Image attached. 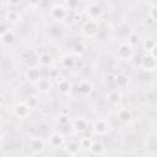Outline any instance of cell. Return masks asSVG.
I'll return each mask as SVG.
<instances>
[{"mask_svg":"<svg viewBox=\"0 0 157 157\" xmlns=\"http://www.w3.org/2000/svg\"><path fill=\"white\" fill-rule=\"evenodd\" d=\"M37 63L43 69H50L54 65V58L49 53H42L37 58Z\"/></svg>","mask_w":157,"mask_h":157,"instance_id":"7c38bea8","label":"cell"},{"mask_svg":"<svg viewBox=\"0 0 157 157\" xmlns=\"http://www.w3.org/2000/svg\"><path fill=\"white\" fill-rule=\"evenodd\" d=\"M139 40V36L137 34H135V33H131L130 36H129V38H128V42L130 43V44H132V45H135V43Z\"/></svg>","mask_w":157,"mask_h":157,"instance_id":"f546056e","label":"cell"},{"mask_svg":"<svg viewBox=\"0 0 157 157\" xmlns=\"http://www.w3.org/2000/svg\"><path fill=\"white\" fill-rule=\"evenodd\" d=\"M156 43H157V40H155L153 38H145L144 42H142V48H144V50L146 53H150Z\"/></svg>","mask_w":157,"mask_h":157,"instance_id":"d4e9b609","label":"cell"},{"mask_svg":"<svg viewBox=\"0 0 157 157\" xmlns=\"http://www.w3.org/2000/svg\"><path fill=\"white\" fill-rule=\"evenodd\" d=\"M99 32V23L96 20H87L81 27V33L86 38H94Z\"/></svg>","mask_w":157,"mask_h":157,"instance_id":"277c9868","label":"cell"},{"mask_svg":"<svg viewBox=\"0 0 157 157\" xmlns=\"http://www.w3.org/2000/svg\"><path fill=\"white\" fill-rule=\"evenodd\" d=\"M103 15V9L101 5L98 4H90L87 7H86V16L88 20H96L98 21Z\"/></svg>","mask_w":157,"mask_h":157,"instance_id":"30bf717a","label":"cell"},{"mask_svg":"<svg viewBox=\"0 0 157 157\" xmlns=\"http://www.w3.org/2000/svg\"><path fill=\"white\" fill-rule=\"evenodd\" d=\"M117 118H118L121 123L128 124V123H130V121L132 120V112H131V109L128 108V107H121V108H119V109L117 110Z\"/></svg>","mask_w":157,"mask_h":157,"instance_id":"2e32d148","label":"cell"},{"mask_svg":"<svg viewBox=\"0 0 157 157\" xmlns=\"http://www.w3.org/2000/svg\"><path fill=\"white\" fill-rule=\"evenodd\" d=\"M90 152L92 155H103L105 152V146L102 141H93L92 146L90 147Z\"/></svg>","mask_w":157,"mask_h":157,"instance_id":"7402d4cb","label":"cell"},{"mask_svg":"<svg viewBox=\"0 0 157 157\" xmlns=\"http://www.w3.org/2000/svg\"><path fill=\"white\" fill-rule=\"evenodd\" d=\"M71 52H72V54H75L76 56H81V55L86 52V44H85L82 40H78V42H76V43L71 47Z\"/></svg>","mask_w":157,"mask_h":157,"instance_id":"603a6c76","label":"cell"},{"mask_svg":"<svg viewBox=\"0 0 157 157\" xmlns=\"http://www.w3.org/2000/svg\"><path fill=\"white\" fill-rule=\"evenodd\" d=\"M27 148L31 155H42L45 151V141L40 136H31L27 141Z\"/></svg>","mask_w":157,"mask_h":157,"instance_id":"3957f363","label":"cell"},{"mask_svg":"<svg viewBox=\"0 0 157 157\" xmlns=\"http://www.w3.org/2000/svg\"><path fill=\"white\" fill-rule=\"evenodd\" d=\"M80 5V0H66V9L67 10H76Z\"/></svg>","mask_w":157,"mask_h":157,"instance_id":"83f0119b","label":"cell"},{"mask_svg":"<svg viewBox=\"0 0 157 157\" xmlns=\"http://www.w3.org/2000/svg\"><path fill=\"white\" fill-rule=\"evenodd\" d=\"M39 2H40V0H28V4H29L31 6H33V7L38 6V5H39Z\"/></svg>","mask_w":157,"mask_h":157,"instance_id":"1f68e13d","label":"cell"},{"mask_svg":"<svg viewBox=\"0 0 157 157\" xmlns=\"http://www.w3.org/2000/svg\"><path fill=\"white\" fill-rule=\"evenodd\" d=\"M66 140H65V136L64 134L59 132V131H53L48 135V144L52 148H60V147H64Z\"/></svg>","mask_w":157,"mask_h":157,"instance_id":"9c48e42d","label":"cell"},{"mask_svg":"<svg viewBox=\"0 0 157 157\" xmlns=\"http://www.w3.org/2000/svg\"><path fill=\"white\" fill-rule=\"evenodd\" d=\"M94 140H92V137H88V136H82L80 139V145L82 147V150H90V147L92 146Z\"/></svg>","mask_w":157,"mask_h":157,"instance_id":"484cf974","label":"cell"},{"mask_svg":"<svg viewBox=\"0 0 157 157\" xmlns=\"http://www.w3.org/2000/svg\"><path fill=\"white\" fill-rule=\"evenodd\" d=\"M128 85V76L124 75V74H115L114 75V83L113 86L118 90L120 88H124L125 86Z\"/></svg>","mask_w":157,"mask_h":157,"instance_id":"44dd1931","label":"cell"},{"mask_svg":"<svg viewBox=\"0 0 157 157\" xmlns=\"http://www.w3.org/2000/svg\"><path fill=\"white\" fill-rule=\"evenodd\" d=\"M56 88H58V92L63 96H67L70 94L71 90H72V86H71V82L67 80V78H60L56 81Z\"/></svg>","mask_w":157,"mask_h":157,"instance_id":"9a60e30c","label":"cell"},{"mask_svg":"<svg viewBox=\"0 0 157 157\" xmlns=\"http://www.w3.org/2000/svg\"><path fill=\"white\" fill-rule=\"evenodd\" d=\"M49 16L50 18L54 21V22H64L67 16H69V10L66 9V6L64 5H59V4H55L53 5L50 9H49Z\"/></svg>","mask_w":157,"mask_h":157,"instance_id":"7a4b0ae2","label":"cell"},{"mask_svg":"<svg viewBox=\"0 0 157 157\" xmlns=\"http://www.w3.org/2000/svg\"><path fill=\"white\" fill-rule=\"evenodd\" d=\"M140 66H141V69H144V70H146V71H153V70L157 69V60L153 59V58L147 53L145 56H142L141 63H140Z\"/></svg>","mask_w":157,"mask_h":157,"instance_id":"4fadbf2b","label":"cell"},{"mask_svg":"<svg viewBox=\"0 0 157 157\" xmlns=\"http://www.w3.org/2000/svg\"><path fill=\"white\" fill-rule=\"evenodd\" d=\"M105 99L109 104L112 105H119L121 103V99H123V94L121 92L118 90V88H113L110 90L107 94H105Z\"/></svg>","mask_w":157,"mask_h":157,"instance_id":"8fae6325","label":"cell"},{"mask_svg":"<svg viewBox=\"0 0 157 157\" xmlns=\"http://www.w3.org/2000/svg\"><path fill=\"white\" fill-rule=\"evenodd\" d=\"M15 40H16V34L11 28H9L7 31L1 33V44H2V47H11L15 43Z\"/></svg>","mask_w":157,"mask_h":157,"instance_id":"e0dca14e","label":"cell"},{"mask_svg":"<svg viewBox=\"0 0 157 157\" xmlns=\"http://www.w3.org/2000/svg\"><path fill=\"white\" fill-rule=\"evenodd\" d=\"M76 91L82 97H88L93 92V83L87 78H81L76 85Z\"/></svg>","mask_w":157,"mask_h":157,"instance_id":"ba28073f","label":"cell"},{"mask_svg":"<svg viewBox=\"0 0 157 157\" xmlns=\"http://www.w3.org/2000/svg\"><path fill=\"white\" fill-rule=\"evenodd\" d=\"M60 65H61L63 67H66V69L72 67V66L75 65V58H74L71 54H65V55H63L61 59H60Z\"/></svg>","mask_w":157,"mask_h":157,"instance_id":"cb8c5ba5","label":"cell"},{"mask_svg":"<svg viewBox=\"0 0 157 157\" xmlns=\"http://www.w3.org/2000/svg\"><path fill=\"white\" fill-rule=\"evenodd\" d=\"M4 20L9 23V25H16L18 22H21V16L16 10H7L5 12Z\"/></svg>","mask_w":157,"mask_h":157,"instance_id":"ac0fdd59","label":"cell"},{"mask_svg":"<svg viewBox=\"0 0 157 157\" xmlns=\"http://www.w3.org/2000/svg\"><path fill=\"white\" fill-rule=\"evenodd\" d=\"M63 148L70 156H76L82 150V147L80 145V141H75V140H70L69 142H65V145H64Z\"/></svg>","mask_w":157,"mask_h":157,"instance_id":"5bb4252c","label":"cell"},{"mask_svg":"<svg viewBox=\"0 0 157 157\" xmlns=\"http://www.w3.org/2000/svg\"><path fill=\"white\" fill-rule=\"evenodd\" d=\"M148 17L151 18V20H153V21H157V4L156 5H152V6H150V9H148Z\"/></svg>","mask_w":157,"mask_h":157,"instance_id":"4316f807","label":"cell"},{"mask_svg":"<svg viewBox=\"0 0 157 157\" xmlns=\"http://www.w3.org/2000/svg\"><path fill=\"white\" fill-rule=\"evenodd\" d=\"M5 2L7 4L9 7H17L22 2V0H5Z\"/></svg>","mask_w":157,"mask_h":157,"instance_id":"f1b7e54d","label":"cell"},{"mask_svg":"<svg viewBox=\"0 0 157 157\" xmlns=\"http://www.w3.org/2000/svg\"><path fill=\"white\" fill-rule=\"evenodd\" d=\"M25 78L29 83L36 85L40 78H42V67L39 65L34 66H28L25 71Z\"/></svg>","mask_w":157,"mask_h":157,"instance_id":"8992f818","label":"cell"},{"mask_svg":"<svg viewBox=\"0 0 157 157\" xmlns=\"http://www.w3.org/2000/svg\"><path fill=\"white\" fill-rule=\"evenodd\" d=\"M135 54L134 45L130 44L128 40L121 42L117 48V58L121 61H130Z\"/></svg>","mask_w":157,"mask_h":157,"instance_id":"6da1fadb","label":"cell"},{"mask_svg":"<svg viewBox=\"0 0 157 157\" xmlns=\"http://www.w3.org/2000/svg\"><path fill=\"white\" fill-rule=\"evenodd\" d=\"M148 54H150V55H151L153 59H156V60H157V43L155 44V47L151 49V52H150Z\"/></svg>","mask_w":157,"mask_h":157,"instance_id":"4dcf8cb0","label":"cell"},{"mask_svg":"<svg viewBox=\"0 0 157 157\" xmlns=\"http://www.w3.org/2000/svg\"><path fill=\"white\" fill-rule=\"evenodd\" d=\"M72 128L75 131L77 132H83L87 128H88V121L87 119L85 118H76L74 121H72Z\"/></svg>","mask_w":157,"mask_h":157,"instance_id":"ffe728a7","label":"cell"},{"mask_svg":"<svg viewBox=\"0 0 157 157\" xmlns=\"http://www.w3.org/2000/svg\"><path fill=\"white\" fill-rule=\"evenodd\" d=\"M31 105L27 102H18L12 107V113L18 119H26L31 114Z\"/></svg>","mask_w":157,"mask_h":157,"instance_id":"52a82bcc","label":"cell"},{"mask_svg":"<svg viewBox=\"0 0 157 157\" xmlns=\"http://www.w3.org/2000/svg\"><path fill=\"white\" fill-rule=\"evenodd\" d=\"M91 130L94 135H98V136H104L107 135L109 131H110V124L107 119H96L92 125H91Z\"/></svg>","mask_w":157,"mask_h":157,"instance_id":"5b68a950","label":"cell"},{"mask_svg":"<svg viewBox=\"0 0 157 157\" xmlns=\"http://www.w3.org/2000/svg\"><path fill=\"white\" fill-rule=\"evenodd\" d=\"M34 86H36V88L39 93H47V92L50 91V87H52L50 78L49 77H42Z\"/></svg>","mask_w":157,"mask_h":157,"instance_id":"d6986e66","label":"cell"}]
</instances>
